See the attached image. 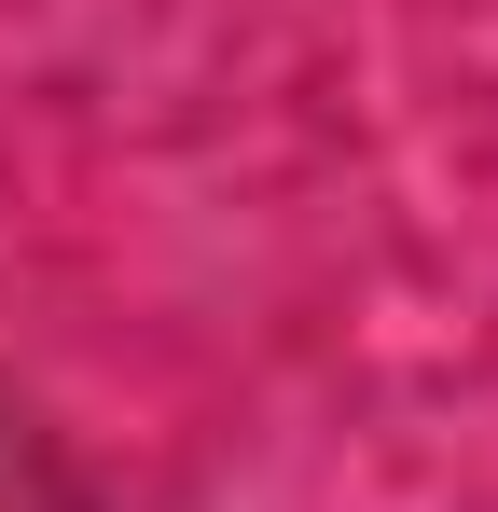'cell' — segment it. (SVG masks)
Returning <instances> with one entry per match:
<instances>
[{"label": "cell", "mask_w": 498, "mask_h": 512, "mask_svg": "<svg viewBox=\"0 0 498 512\" xmlns=\"http://www.w3.org/2000/svg\"><path fill=\"white\" fill-rule=\"evenodd\" d=\"M0 512H83V471H70V443L28 416L14 388H0Z\"/></svg>", "instance_id": "1"}]
</instances>
